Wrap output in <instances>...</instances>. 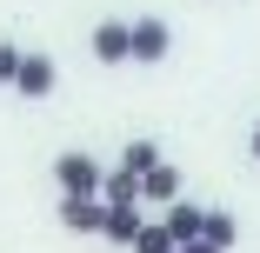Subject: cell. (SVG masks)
Wrapping results in <instances>:
<instances>
[{
    "label": "cell",
    "instance_id": "cell-1",
    "mask_svg": "<svg viewBox=\"0 0 260 253\" xmlns=\"http://www.w3.org/2000/svg\"><path fill=\"white\" fill-rule=\"evenodd\" d=\"M54 180H60V193H93V200H100V180H107V167H100L93 154H80V147H67V154L54 160Z\"/></svg>",
    "mask_w": 260,
    "mask_h": 253
},
{
    "label": "cell",
    "instance_id": "cell-2",
    "mask_svg": "<svg viewBox=\"0 0 260 253\" xmlns=\"http://www.w3.org/2000/svg\"><path fill=\"white\" fill-rule=\"evenodd\" d=\"M167 54H174V27L160 14H140L134 20V67H160Z\"/></svg>",
    "mask_w": 260,
    "mask_h": 253
},
{
    "label": "cell",
    "instance_id": "cell-3",
    "mask_svg": "<svg viewBox=\"0 0 260 253\" xmlns=\"http://www.w3.org/2000/svg\"><path fill=\"white\" fill-rule=\"evenodd\" d=\"M87 47H93L100 67H127V60H134V20H100Z\"/></svg>",
    "mask_w": 260,
    "mask_h": 253
},
{
    "label": "cell",
    "instance_id": "cell-4",
    "mask_svg": "<svg viewBox=\"0 0 260 253\" xmlns=\"http://www.w3.org/2000/svg\"><path fill=\"white\" fill-rule=\"evenodd\" d=\"M54 80H60L54 54H20V74H14V93H20V100H47Z\"/></svg>",
    "mask_w": 260,
    "mask_h": 253
},
{
    "label": "cell",
    "instance_id": "cell-5",
    "mask_svg": "<svg viewBox=\"0 0 260 253\" xmlns=\"http://www.w3.org/2000/svg\"><path fill=\"white\" fill-rule=\"evenodd\" d=\"M100 213L107 207H100L93 193H60V227L67 233H100Z\"/></svg>",
    "mask_w": 260,
    "mask_h": 253
},
{
    "label": "cell",
    "instance_id": "cell-6",
    "mask_svg": "<svg viewBox=\"0 0 260 253\" xmlns=\"http://www.w3.org/2000/svg\"><path fill=\"white\" fill-rule=\"evenodd\" d=\"M160 227L174 233V246H187V240H200V227H207V207H193V200H174V207L160 213Z\"/></svg>",
    "mask_w": 260,
    "mask_h": 253
},
{
    "label": "cell",
    "instance_id": "cell-7",
    "mask_svg": "<svg viewBox=\"0 0 260 253\" xmlns=\"http://www.w3.org/2000/svg\"><path fill=\"white\" fill-rule=\"evenodd\" d=\"M140 200H160V207H174V200H180V167L160 160L153 173H140Z\"/></svg>",
    "mask_w": 260,
    "mask_h": 253
},
{
    "label": "cell",
    "instance_id": "cell-8",
    "mask_svg": "<svg viewBox=\"0 0 260 253\" xmlns=\"http://www.w3.org/2000/svg\"><path fill=\"white\" fill-rule=\"evenodd\" d=\"M100 207H107V200H100ZM134 233H140V207H107V213H100V240L134 246Z\"/></svg>",
    "mask_w": 260,
    "mask_h": 253
},
{
    "label": "cell",
    "instance_id": "cell-9",
    "mask_svg": "<svg viewBox=\"0 0 260 253\" xmlns=\"http://www.w3.org/2000/svg\"><path fill=\"white\" fill-rule=\"evenodd\" d=\"M100 200H107V207H140V173L114 167L107 180H100Z\"/></svg>",
    "mask_w": 260,
    "mask_h": 253
},
{
    "label": "cell",
    "instance_id": "cell-10",
    "mask_svg": "<svg viewBox=\"0 0 260 253\" xmlns=\"http://www.w3.org/2000/svg\"><path fill=\"white\" fill-rule=\"evenodd\" d=\"M200 240H214L220 253H234V240H240V220H234V213H220V207H207V227H200Z\"/></svg>",
    "mask_w": 260,
    "mask_h": 253
},
{
    "label": "cell",
    "instance_id": "cell-11",
    "mask_svg": "<svg viewBox=\"0 0 260 253\" xmlns=\"http://www.w3.org/2000/svg\"><path fill=\"white\" fill-rule=\"evenodd\" d=\"M120 167L127 173H153V167H160V140H127L120 147Z\"/></svg>",
    "mask_w": 260,
    "mask_h": 253
},
{
    "label": "cell",
    "instance_id": "cell-12",
    "mask_svg": "<svg viewBox=\"0 0 260 253\" xmlns=\"http://www.w3.org/2000/svg\"><path fill=\"white\" fill-rule=\"evenodd\" d=\"M127 253H174V233H167L160 220H140V233H134Z\"/></svg>",
    "mask_w": 260,
    "mask_h": 253
},
{
    "label": "cell",
    "instance_id": "cell-13",
    "mask_svg": "<svg viewBox=\"0 0 260 253\" xmlns=\"http://www.w3.org/2000/svg\"><path fill=\"white\" fill-rule=\"evenodd\" d=\"M14 74H20V47L0 40V87H14Z\"/></svg>",
    "mask_w": 260,
    "mask_h": 253
},
{
    "label": "cell",
    "instance_id": "cell-14",
    "mask_svg": "<svg viewBox=\"0 0 260 253\" xmlns=\"http://www.w3.org/2000/svg\"><path fill=\"white\" fill-rule=\"evenodd\" d=\"M174 253H220L214 240H187V246H174Z\"/></svg>",
    "mask_w": 260,
    "mask_h": 253
},
{
    "label": "cell",
    "instance_id": "cell-15",
    "mask_svg": "<svg viewBox=\"0 0 260 253\" xmlns=\"http://www.w3.org/2000/svg\"><path fill=\"white\" fill-rule=\"evenodd\" d=\"M247 154H253V160H260V120H253V140H247Z\"/></svg>",
    "mask_w": 260,
    "mask_h": 253
}]
</instances>
